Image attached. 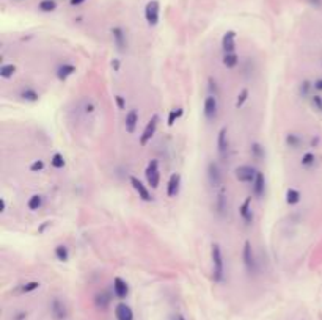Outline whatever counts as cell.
I'll return each instance as SVG.
<instances>
[{"label":"cell","mask_w":322,"mask_h":320,"mask_svg":"<svg viewBox=\"0 0 322 320\" xmlns=\"http://www.w3.org/2000/svg\"><path fill=\"white\" fill-rule=\"evenodd\" d=\"M211 261H212V280L215 282H222L225 280V258H223V251L220 244L211 245Z\"/></svg>","instance_id":"1"},{"label":"cell","mask_w":322,"mask_h":320,"mask_svg":"<svg viewBox=\"0 0 322 320\" xmlns=\"http://www.w3.org/2000/svg\"><path fill=\"white\" fill-rule=\"evenodd\" d=\"M242 262H244V267H246L247 273L251 275H256L260 267H258V261H256V254L253 250V245H251L250 240L244 242V246H242Z\"/></svg>","instance_id":"2"},{"label":"cell","mask_w":322,"mask_h":320,"mask_svg":"<svg viewBox=\"0 0 322 320\" xmlns=\"http://www.w3.org/2000/svg\"><path fill=\"white\" fill-rule=\"evenodd\" d=\"M206 177H208L209 184H211V187H214V188H220V187H222L223 173H222L220 163L217 162V160H209V162H208Z\"/></svg>","instance_id":"3"},{"label":"cell","mask_w":322,"mask_h":320,"mask_svg":"<svg viewBox=\"0 0 322 320\" xmlns=\"http://www.w3.org/2000/svg\"><path fill=\"white\" fill-rule=\"evenodd\" d=\"M143 16H145L146 24H148L150 27L159 25V20H160V2L159 0H150V2L145 5Z\"/></svg>","instance_id":"4"},{"label":"cell","mask_w":322,"mask_h":320,"mask_svg":"<svg viewBox=\"0 0 322 320\" xmlns=\"http://www.w3.org/2000/svg\"><path fill=\"white\" fill-rule=\"evenodd\" d=\"M145 177H146V182L148 186L156 190L160 186V168H159V160L157 159H152L148 162V165L145 168Z\"/></svg>","instance_id":"5"},{"label":"cell","mask_w":322,"mask_h":320,"mask_svg":"<svg viewBox=\"0 0 322 320\" xmlns=\"http://www.w3.org/2000/svg\"><path fill=\"white\" fill-rule=\"evenodd\" d=\"M159 121H160L159 115H152L151 119L148 121V123H146L145 129H143L142 135H140V138H138L140 146H146V145H148L150 141L152 140V137H154V135H156V132H157Z\"/></svg>","instance_id":"6"},{"label":"cell","mask_w":322,"mask_h":320,"mask_svg":"<svg viewBox=\"0 0 322 320\" xmlns=\"http://www.w3.org/2000/svg\"><path fill=\"white\" fill-rule=\"evenodd\" d=\"M203 116L208 121H215L219 116V99L214 94H208L203 102Z\"/></svg>","instance_id":"7"},{"label":"cell","mask_w":322,"mask_h":320,"mask_svg":"<svg viewBox=\"0 0 322 320\" xmlns=\"http://www.w3.org/2000/svg\"><path fill=\"white\" fill-rule=\"evenodd\" d=\"M110 35H112V39H114V44L116 47L118 52H126L128 51V33H126V30L123 27L120 25H115L110 28Z\"/></svg>","instance_id":"8"},{"label":"cell","mask_w":322,"mask_h":320,"mask_svg":"<svg viewBox=\"0 0 322 320\" xmlns=\"http://www.w3.org/2000/svg\"><path fill=\"white\" fill-rule=\"evenodd\" d=\"M258 171H260V169H256L251 165H239L234 169V176H236V179L242 184H253Z\"/></svg>","instance_id":"9"},{"label":"cell","mask_w":322,"mask_h":320,"mask_svg":"<svg viewBox=\"0 0 322 320\" xmlns=\"http://www.w3.org/2000/svg\"><path fill=\"white\" fill-rule=\"evenodd\" d=\"M129 182H131V186H132V188L135 190V193L138 195V198L142 201H145V203H150V201H152V196H151V191H150V188H148V186H145V184L138 179V177H135V176H131L129 177Z\"/></svg>","instance_id":"10"},{"label":"cell","mask_w":322,"mask_h":320,"mask_svg":"<svg viewBox=\"0 0 322 320\" xmlns=\"http://www.w3.org/2000/svg\"><path fill=\"white\" fill-rule=\"evenodd\" d=\"M214 207H215V213L219 217L227 215V212H228V196H227V190L223 187H220L219 193H217V196H215Z\"/></svg>","instance_id":"11"},{"label":"cell","mask_w":322,"mask_h":320,"mask_svg":"<svg viewBox=\"0 0 322 320\" xmlns=\"http://www.w3.org/2000/svg\"><path fill=\"white\" fill-rule=\"evenodd\" d=\"M239 217L242 218V222L246 225H251L255 220V213L251 209V196H247L239 206Z\"/></svg>","instance_id":"12"},{"label":"cell","mask_w":322,"mask_h":320,"mask_svg":"<svg viewBox=\"0 0 322 320\" xmlns=\"http://www.w3.org/2000/svg\"><path fill=\"white\" fill-rule=\"evenodd\" d=\"M228 149H229V140H228V127L223 126L222 129L217 133V152L222 157H225L228 154Z\"/></svg>","instance_id":"13"},{"label":"cell","mask_w":322,"mask_h":320,"mask_svg":"<svg viewBox=\"0 0 322 320\" xmlns=\"http://www.w3.org/2000/svg\"><path fill=\"white\" fill-rule=\"evenodd\" d=\"M236 38H237V35L234 30H227L225 33H223L222 41H220L223 54L236 52Z\"/></svg>","instance_id":"14"},{"label":"cell","mask_w":322,"mask_h":320,"mask_svg":"<svg viewBox=\"0 0 322 320\" xmlns=\"http://www.w3.org/2000/svg\"><path fill=\"white\" fill-rule=\"evenodd\" d=\"M51 314L55 320H65L68 317V311L65 303H63L60 298H52L51 301Z\"/></svg>","instance_id":"15"},{"label":"cell","mask_w":322,"mask_h":320,"mask_svg":"<svg viewBox=\"0 0 322 320\" xmlns=\"http://www.w3.org/2000/svg\"><path fill=\"white\" fill-rule=\"evenodd\" d=\"M138 112L135 109H131L124 116V129L128 133H135L137 126H138Z\"/></svg>","instance_id":"16"},{"label":"cell","mask_w":322,"mask_h":320,"mask_svg":"<svg viewBox=\"0 0 322 320\" xmlns=\"http://www.w3.org/2000/svg\"><path fill=\"white\" fill-rule=\"evenodd\" d=\"M114 295L120 298V300H124L129 295V284L121 276H115L114 278Z\"/></svg>","instance_id":"17"},{"label":"cell","mask_w":322,"mask_h":320,"mask_svg":"<svg viewBox=\"0 0 322 320\" xmlns=\"http://www.w3.org/2000/svg\"><path fill=\"white\" fill-rule=\"evenodd\" d=\"M181 188V174L173 173L170 176L169 182H167V196L169 198H176Z\"/></svg>","instance_id":"18"},{"label":"cell","mask_w":322,"mask_h":320,"mask_svg":"<svg viewBox=\"0 0 322 320\" xmlns=\"http://www.w3.org/2000/svg\"><path fill=\"white\" fill-rule=\"evenodd\" d=\"M251 190H253L255 198H263L264 196V193H265V177H264V173L258 171L253 184H251Z\"/></svg>","instance_id":"19"},{"label":"cell","mask_w":322,"mask_h":320,"mask_svg":"<svg viewBox=\"0 0 322 320\" xmlns=\"http://www.w3.org/2000/svg\"><path fill=\"white\" fill-rule=\"evenodd\" d=\"M76 71H77V68L74 65H71V63H63V65H60L57 68V71H55V75H57V79L60 82H65L76 73Z\"/></svg>","instance_id":"20"},{"label":"cell","mask_w":322,"mask_h":320,"mask_svg":"<svg viewBox=\"0 0 322 320\" xmlns=\"http://www.w3.org/2000/svg\"><path fill=\"white\" fill-rule=\"evenodd\" d=\"M115 317L116 320H134V312L126 303H118L115 308Z\"/></svg>","instance_id":"21"},{"label":"cell","mask_w":322,"mask_h":320,"mask_svg":"<svg viewBox=\"0 0 322 320\" xmlns=\"http://www.w3.org/2000/svg\"><path fill=\"white\" fill-rule=\"evenodd\" d=\"M19 97L25 102H38L39 101V93L33 87H24L19 91Z\"/></svg>","instance_id":"22"},{"label":"cell","mask_w":322,"mask_h":320,"mask_svg":"<svg viewBox=\"0 0 322 320\" xmlns=\"http://www.w3.org/2000/svg\"><path fill=\"white\" fill-rule=\"evenodd\" d=\"M222 65L225 66L227 69H234L237 65H239V55H237L236 52L223 54V56H222Z\"/></svg>","instance_id":"23"},{"label":"cell","mask_w":322,"mask_h":320,"mask_svg":"<svg viewBox=\"0 0 322 320\" xmlns=\"http://www.w3.org/2000/svg\"><path fill=\"white\" fill-rule=\"evenodd\" d=\"M110 304V295L107 292H99L95 295V306L101 311H106Z\"/></svg>","instance_id":"24"},{"label":"cell","mask_w":322,"mask_h":320,"mask_svg":"<svg viewBox=\"0 0 322 320\" xmlns=\"http://www.w3.org/2000/svg\"><path fill=\"white\" fill-rule=\"evenodd\" d=\"M44 206V196L43 195H32L27 201V207L32 212H38Z\"/></svg>","instance_id":"25"},{"label":"cell","mask_w":322,"mask_h":320,"mask_svg":"<svg viewBox=\"0 0 322 320\" xmlns=\"http://www.w3.org/2000/svg\"><path fill=\"white\" fill-rule=\"evenodd\" d=\"M54 256H55V259L60 262H68L71 254H69V248L65 244H60L54 248Z\"/></svg>","instance_id":"26"},{"label":"cell","mask_w":322,"mask_h":320,"mask_svg":"<svg viewBox=\"0 0 322 320\" xmlns=\"http://www.w3.org/2000/svg\"><path fill=\"white\" fill-rule=\"evenodd\" d=\"M250 154H251V157H253L255 160L261 162L265 157V149H264V146L261 143L253 141V143L250 145Z\"/></svg>","instance_id":"27"},{"label":"cell","mask_w":322,"mask_h":320,"mask_svg":"<svg viewBox=\"0 0 322 320\" xmlns=\"http://www.w3.org/2000/svg\"><path fill=\"white\" fill-rule=\"evenodd\" d=\"M284 141H286V145H288L291 149H299L300 146H302V137H300L299 133H294V132H289V133H286V137H284Z\"/></svg>","instance_id":"28"},{"label":"cell","mask_w":322,"mask_h":320,"mask_svg":"<svg viewBox=\"0 0 322 320\" xmlns=\"http://www.w3.org/2000/svg\"><path fill=\"white\" fill-rule=\"evenodd\" d=\"M16 65H13V63H5V65L0 66V77L3 80H10L16 74Z\"/></svg>","instance_id":"29"},{"label":"cell","mask_w":322,"mask_h":320,"mask_svg":"<svg viewBox=\"0 0 322 320\" xmlns=\"http://www.w3.org/2000/svg\"><path fill=\"white\" fill-rule=\"evenodd\" d=\"M286 204L289 206H296L300 203V198H302V195H300V191L296 190L294 187H289L288 190H286Z\"/></svg>","instance_id":"30"},{"label":"cell","mask_w":322,"mask_h":320,"mask_svg":"<svg viewBox=\"0 0 322 320\" xmlns=\"http://www.w3.org/2000/svg\"><path fill=\"white\" fill-rule=\"evenodd\" d=\"M311 90H313V82L310 80H302L299 83V96L302 99H310L311 97Z\"/></svg>","instance_id":"31"},{"label":"cell","mask_w":322,"mask_h":320,"mask_svg":"<svg viewBox=\"0 0 322 320\" xmlns=\"http://www.w3.org/2000/svg\"><path fill=\"white\" fill-rule=\"evenodd\" d=\"M248 97H250V90H248V88H242V90L239 91V94H237V97H236V102H234L236 109H237V110L242 109V107L247 104Z\"/></svg>","instance_id":"32"},{"label":"cell","mask_w":322,"mask_h":320,"mask_svg":"<svg viewBox=\"0 0 322 320\" xmlns=\"http://www.w3.org/2000/svg\"><path fill=\"white\" fill-rule=\"evenodd\" d=\"M57 2L55 0H41V2L38 3V10L41 13H52L57 10Z\"/></svg>","instance_id":"33"},{"label":"cell","mask_w":322,"mask_h":320,"mask_svg":"<svg viewBox=\"0 0 322 320\" xmlns=\"http://www.w3.org/2000/svg\"><path fill=\"white\" fill-rule=\"evenodd\" d=\"M300 165L306 169L313 168L314 165H316V155H314L313 152H305L302 155V159H300Z\"/></svg>","instance_id":"34"},{"label":"cell","mask_w":322,"mask_h":320,"mask_svg":"<svg viewBox=\"0 0 322 320\" xmlns=\"http://www.w3.org/2000/svg\"><path fill=\"white\" fill-rule=\"evenodd\" d=\"M184 115V110L181 109V107H178V109H173L169 112V118H167V124H169V127H173L174 123Z\"/></svg>","instance_id":"35"},{"label":"cell","mask_w":322,"mask_h":320,"mask_svg":"<svg viewBox=\"0 0 322 320\" xmlns=\"http://www.w3.org/2000/svg\"><path fill=\"white\" fill-rule=\"evenodd\" d=\"M65 165H66V160H65V157H63V154L55 152L52 157H51V167H52V168L61 169V168H65Z\"/></svg>","instance_id":"36"},{"label":"cell","mask_w":322,"mask_h":320,"mask_svg":"<svg viewBox=\"0 0 322 320\" xmlns=\"http://www.w3.org/2000/svg\"><path fill=\"white\" fill-rule=\"evenodd\" d=\"M39 286H41V284L38 281H30V282L22 284L19 290H20V294H30V292H33V290L39 289Z\"/></svg>","instance_id":"37"},{"label":"cell","mask_w":322,"mask_h":320,"mask_svg":"<svg viewBox=\"0 0 322 320\" xmlns=\"http://www.w3.org/2000/svg\"><path fill=\"white\" fill-rule=\"evenodd\" d=\"M44 168H46V162L41 160V159L33 160V162L30 163V167H29L30 173H41V171H44Z\"/></svg>","instance_id":"38"},{"label":"cell","mask_w":322,"mask_h":320,"mask_svg":"<svg viewBox=\"0 0 322 320\" xmlns=\"http://www.w3.org/2000/svg\"><path fill=\"white\" fill-rule=\"evenodd\" d=\"M310 104H311V107H313L314 110L322 113V96H319V94H313V96L310 97Z\"/></svg>","instance_id":"39"},{"label":"cell","mask_w":322,"mask_h":320,"mask_svg":"<svg viewBox=\"0 0 322 320\" xmlns=\"http://www.w3.org/2000/svg\"><path fill=\"white\" fill-rule=\"evenodd\" d=\"M115 104L118 107V110H126V97L121 96V94H116L115 97Z\"/></svg>","instance_id":"40"},{"label":"cell","mask_w":322,"mask_h":320,"mask_svg":"<svg viewBox=\"0 0 322 320\" xmlns=\"http://www.w3.org/2000/svg\"><path fill=\"white\" fill-rule=\"evenodd\" d=\"M110 66H112V69L115 71V73H120V69H121V63H120V60L118 58H114L110 61Z\"/></svg>","instance_id":"41"},{"label":"cell","mask_w":322,"mask_h":320,"mask_svg":"<svg viewBox=\"0 0 322 320\" xmlns=\"http://www.w3.org/2000/svg\"><path fill=\"white\" fill-rule=\"evenodd\" d=\"M313 90L319 91V93H322V79H316L313 82Z\"/></svg>","instance_id":"42"},{"label":"cell","mask_w":322,"mask_h":320,"mask_svg":"<svg viewBox=\"0 0 322 320\" xmlns=\"http://www.w3.org/2000/svg\"><path fill=\"white\" fill-rule=\"evenodd\" d=\"M85 2H87V0H69V5H71V6H80Z\"/></svg>","instance_id":"43"},{"label":"cell","mask_w":322,"mask_h":320,"mask_svg":"<svg viewBox=\"0 0 322 320\" xmlns=\"http://www.w3.org/2000/svg\"><path fill=\"white\" fill-rule=\"evenodd\" d=\"M95 109H96V107H95L92 102H90V104L85 105V113H87V115H90V113H93V112H95Z\"/></svg>","instance_id":"44"},{"label":"cell","mask_w":322,"mask_h":320,"mask_svg":"<svg viewBox=\"0 0 322 320\" xmlns=\"http://www.w3.org/2000/svg\"><path fill=\"white\" fill-rule=\"evenodd\" d=\"M311 5H314V6H321L322 5V0H308Z\"/></svg>","instance_id":"45"},{"label":"cell","mask_w":322,"mask_h":320,"mask_svg":"<svg viewBox=\"0 0 322 320\" xmlns=\"http://www.w3.org/2000/svg\"><path fill=\"white\" fill-rule=\"evenodd\" d=\"M5 210H6V201L2 198V213H3Z\"/></svg>","instance_id":"46"},{"label":"cell","mask_w":322,"mask_h":320,"mask_svg":"<svg viewBox=\"0 0 322 320\" xmlns=\"http://www.w3.org/2000/svg\"><path fill=\"white\" fill-rule=\"evenodd\" d=\"M176 320H186V317H184L183 314H178V316H176Z\"/></svg>","instance_id":"47"}]
</instances>
